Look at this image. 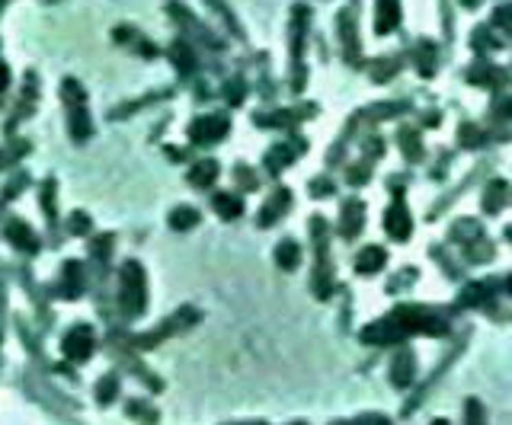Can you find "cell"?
Here are the masks:
<instances>
[{
    "mask_svg": "<svg viewBox=\"0 0 512 425\" xmlns=\"http://www.w3.org/2000/svg\"><path fill=\"white\" fill-rule=\"evenodd\" d=\"M253 425H260V422H253Z\"/></svg>",
    "mask_w": 512,
    "mask_h": 425,
    "instance_id": "d590c367",
    "label": "cell"
},
{
    "mask_svg": "<svg viewBox=\"0 0 512 425\" xmlns=\"http://www.w3.org/2000/svg\"><path fill=\"white\" fill-rule=\"evenodd\" d=\"M413 374H416V361H413L410 349H401L391 358V384L394 387H407L410 380H413Z\"/></svg>",
    "mask_w": 512,
    "mask_h": 425,
    "instance_id": "52a82bcc",
    "label": "cell"
},
{
    "mask_svg": "<svg viewBox=\"0 0 512 425\" xmlns=\"http://www.w3.org/2000/svg\"><path fill=\"white\" fill-rule=\"evenodd\" d=\"M3 87H7V67L0 65V93H3Z\"/></svg>",
    "mask_w": 512,
    "mask_h": 425,
    "instance_id": "4dcf8cb0",
    "label": "cell"
},
{
    "mask_svg": "<svg viewBox=\"0 0 512 425\" xmlns=\"http://www.w3.org/2000/svg\"><path fill=\"white\" fill-rule=\"evenodd\" d=\"M173 61H177V65H183V71H192V55H189V48L183 45V42L173 48Z\"/></svg>",
    "mask_w": 512,
    "mask_h": 425,
    "instance_id": "484cf974",
    "label": "cell"
},
{
    "mask_svg": "<svg viewBox=\"0 0 512 425\" xmlns=\"http://www.w3.org/2000/svg\"><path fill=\"white\" fill-rule=\"evenodd\" d=\"M416 61H419V71H423L426 77L436 71V48H432V42H419V45H416Z\"/></svg>",
    "mask_w": 512,
    "mask_h": 425,
    "instance_id": "e0dca14e",
    "label": "cell"
},
{
    "mask_svg": "<svg viewBox=\"0 0 512 425\" xmlns=\"http://www.w3.org/2000/svg\"><path fill=\"white\" fill-rule=\"evenodd\" d=\"M432 425H448V422H445V419H436V422H432Z\"/></svg>",
    "mask_w": 512,
    "mask_h": 425,
    "instance_id": "d6a6232c",
    "label": "cell"
},
{
    "mask_svg": "<svg viewBox=\"0 0 512 425\" xmlns=\"http://www.w3.org/2000/svg\"><path fill=\"white\" fill-rule=\"evenodd\" d=\"M295 425H304V422H295Z\"/></svg>",
    "mask_w": 512,
    "mask_h": 425,
    "instance_id": "e575fe53",
    "label": "cell"
},
{
    "mask_svg": "<svg viewBox=\"0 0 512 425\" xmlns=\"http://www.w3.org/2000/svg\"><path fill=\"white\" fill-rule=\"evenodd\" d=\"M115 390H119V380L112 378V374H109V378H102L100 387H96V397H100V403H109V400L115 397Z\"/></svg>",
    "mask_w": 512,
    "mask_h": 425,
    "instance_id": "603a6c76",
    "label": "cell"
},
{
    "mask_svg": "<svg viewBox=\"0 0 512 425\" xmlns=\"http://www.w3.org/2000/svg\"><path fill=\"white\" fill-rule=\"evenodd\" d=\"M214 179H218V163H214V160H202V163H196V170L189 173V183L192 185H212Z\"/></svg>",
    "mask_w": 512,
    "mask_h": 425,
    "instance_id": "7c38bea8",
    "label": "cell"
},
{
    "mask_svg": "<svg viewBox=\"0 0 512 425\" xmlns=\"http://www.w3.org/2000/svg\"><path fill=\"white\" fill-rule=\"evenodd\" d=\"M333 425H391L384 416L378 413H368V416H359V419H349V422H333Z\"/></svg>",
    "mask_w": 512,
    "mask_h": 425,
    "instance_id": "cb8c5ba5",
    "label": "cell"
},
{
    "mask_svg": "<svg viewBox=\"0 0 512 425\" xmlns=\"http://www.w3.org/2000/svg\"><path fill=\"white\" fill-rule=\"evenodd\" d=\"M7 237H10V240H13V243H16L19 250H29V253H32V250H36V246H38L36 233L29 231V227H26V224H23V221H13V224H10V227H7Z\"/></svg>",
    "mask_w": 512,
    "mask_h": 425,
    "instance_id": "30bf717a",
    "label": "cell"
},
{
    "mask_svg": "<svg viewBox=\"0 0 512 425\" xmlns=\"http://www.w3.org/2000/svg\"><path fill=\"white\" fill-rule=\"evenodd\" d=\"M500 115H509V119H512V100H509V102H506L503 109H500Z\"/></svg>",
    "mask_w": 512,
    "mask_h": 425,
    "instance_id": "1f68e13d",
    "label": "cell"
},
{
    "mask_svg": "<svg viewBox=\"0 0 512 425\" xmlns=\"http://www.w3.org/2000/svg\"><path fill=\"white\" fill-rule=\"evenodd\" d=\"M448 323L442 317L429 314V310H416V307H397L391 317H384L378 323L365 326L362 330V342H372V345H388V342H397L403 336L413 333H445Z\"/></svg>",
    "mask_w": 512,
    "mask_h": 425,
    "instance_id": "6da1fadb",
    "label": "cell"
},
{
    "mask_svg": "<svg viewBox=\"0 0 512 425\" xmlns=\"http://www.w3.org/2000/svg\"><path fill=\"white\" fill-rule=\"evenodd\" d=\"M227 135V119L224 115H202L189 125V138L196 144H214Z\"/></svg>",
    "mask_w": 512,
    "mask_h": 425,
    "instance_id": "277c9868",
    "label": "cell"
},
{
    "mask_svg": "<svg viewBox=\"0 0 512 425\" xmlns=\"http://www.w3.org/2000/svg\"><path fill=\"white\" fill-rule=\"evenodd\" d=\"M496 23L506 26V29H512V3H506V7L496 10Z\"/></svg>",
    "mask_w": 512,
    "mask_h": 425,
    "instance_id": "83f0119b",
    "label": "cell"
},
{
    "mask_svg": "<svg viewBox=\"0 0 512 425\" xmlns=\"http://www.w3.org/2000/svg\"><path fill=\"white\" fill-rule=\"evenodd\" d=\"M384 227H388V233H391L394 240H407L410 237V211L407 205H403V198H394V205L388 208V214H384Z\"/></svg>",
    "mask_w": 512,
    "mask_h": 425,
    "instance_id": "5b68a950",
    "label": "cell"
},
{
    "mask_svg": "<svg viewBox=\"0 0 512 425\" xmlns=\"http://www.w3.org/2000/svg\"><path fill=\"white\" fill-rule=\"evenodd\" d=\"M487 295H493V288H490V285H471V288L461 291V304L477 307V304H484V301H487Z\"/></svg>",
    "mask_w": 512,
    "mask_h": 425,
    "instance_id": "d6986e66",
    "label": "cell"
},
{
    "mask_svg": "<svg viewBox=\"0 0 512 425\" xmlns=\"http://www.w3.org/2000/svg\"><path fill=\"white\" fill-rule=\"evenodd\" d=\"M196 221H199L196 208H177V211L170 214V227L173 231H189V227H196Z\"/></svg>",
    "mask_w": 512,
    "mask_h": 425,
    "instance_id": "2e32d148",
    "label": "cell"
},
{
    "mask_svg": "<svg viewBox=\"0 0 512 425\" xmlns=\"http://www.w3.org/2000/svg\"><path fill=\"white\" fill-rule=\"evenodd\" d=\"M65 100L71 102V106H80L84 102V90H80V84H74V80H65Z\"/></svg>",
    "mask_w": 512,
    "mask_h": 425,
    "instance_id": "d4e9b609",
    "label": "cell"
},
{
    "mask_svg": "<svg viewBox=\"0 0 512 425\" xmlns=\"http://www.w3.org/2000/svg\"><path fill=\"white\" fill-rule=\"evenodd\" d=\"M311 189L320 195H330V183H324V179H317V183H311Z\"/></svg>",
    "mask_w": 512,
    "mask_h": 425,
    "instance_id": "f546056e",
    "label": "cell"
},
{
    "mask_svg": "<svg viewBox=\"0 0 512 425\" xmlns=\"http://www.w3.org/2000/svg\"><path fill=\"white\" fill-rule=\"evenodd\" d=\"M71 135H74V138H80V141L90 135V122H87V112L84 109H80V112L74 109V115H71Z\"/></svg>",
    "mask_w": 512,
    "mask_h": 425,
    "instance_id": "44dd1931",
    "label": "cell"
},
{
    "mask_svg": "<svg viewBox=\"0 0 512 425\" xmlns=\"http://www.w3.org/2000/svg\"><path fill=\"white\" fill-rule=\"evenodd\" d=\"M503 192H506L503 183H496V185H490V189H487V198H484L487 211H500V205H503Z\"/></svg>",
    "mask_w": 512,
    "mask_h": 425,
    "instance_id": "7402d4cb",
    "label": "cell"
},
{
    "mask_svg": "<svg viewBox=\"0 0 512 425\" xmlns=\"http://www.w3.org/2000/svg\"><path fill=\"white\" fill-rule=\"evenodd\" d=\"M465 425H487L480 400H467V403H465Z\"/></svg>",
    "mask_w": 512,
    "mask_h": 425,
    "instance_id": "ffe728a7",
    "label": "cell"
},
{
    "mask_svg": "<svg viewBox=\"0 0 512 425\" xmlns=\"http://www.w3.org/2000/svg\"><path fill=\"white\" fill-rule=\"evenodd\" d=\"M276 262H279L282 268H295L301 262V250L295 240H282L279 250H276Z\"/></svg>",
    "mask_w": 512,
    "mask_h": 425,
    "instance_id": "4fadbf2b",
    "label": "cell"
},
{
    "mask_svg": "<svg viewBox=\"0 0 512 425\" xmlns=\"http://www.w3.org/2000/svg\"><path fill=\"white\" fill-rule=\"evenodd\" d=\"M384 259H388V253H384L381 246H365V250L355 256V272H359V275H375V272L384 266Z\"/></svg>",
    "mask_w": 512,
    "mask_h": 425,
    "instance_id": "ba28073f",
    "label": "cell"
},
{
    "mask_svg": "<svg viewBox=\"0 0 512 425\" xmlns=\"http://www.w3.org/2000/svg\"><path fill=\"white\" fill-rule=\"evenodd\" d=\"M401 138L407 141V144H403V150H407V157H410V160H413V157H419V148H413V131H403Z\"/></svg>",
    "mask_w": 512,
    "mask_h": 425,
    "instance_id": "f1b7e54d",
    "label": "cell"
},
{
    "mask_svg": "<svg viewBox=\"0 0 512 425\" xmlns=\"http://www.w3.org/2000/svg\"><path fill=\"white\" fill-rule=\"evenodd\" d=\"M122 310L129 317H138L148 304V285H144V268L138 262L122 266Z\"/></svg>",
    "mask_w": 512,
    "mask_h": 425,
    "instance_id": "7a4b0ae2",
    "label": "cell"
},
{
    "mask_svg": "<svg viewBox=\"0 0 512 425\" xmlns=\"http://www.w3.org/2000/svg\"><path fill=\"white\" fill-rule=\"evenodd\" d=\"M80 288H84V268L77 266V262H67V266H65V285H61V295H65V297H77V295H80Z\"/></svg>",
    "mask_w": 512,
    "mask_h": 425,
    "instance_id": "8fae6325",
    "label": "cell"
},
{
    "mask_svg": "<svg viewBox=\"0 0 512 425\" xmlns=\"http://www.w3.org/2000/svg\"><path fill=\"white\" fill-rule=\"evenodd\" d=\"M362 205L359 202H349L346 205V218H343V237H355L359 227H362Z\"/></svg>",
    "mask_w": 512,
    "mask_h": 425,
    "instance_id": "5bb4252c",
    "label": "cell"
},
{
    "mask_svg": "<svg viewBox=\"0 0 512 425\" xmlns=\"http://www.w3.org/2000/svg\"><path fill=\"white\" fill-rule=\"evenodd\" d=\"M90 231V218L84 211L80 214H71V233H87Z\"/></svg>",
    "mask_w": 512,
    "mask_h": 425,
    "instance_id": "4316f807",
    "label": "cell"
},
{
    "mask_svg": "<svg viewBox=\"0 0 512 425\" xmlns=\"http://www.w3.org/2000/svg\"><path fill=\"white\" fill-rule=\"evenodd\" d=\"M282 208H289V192H285V189H279V192L272 195V202L260 211V224H272L276 214H282Z\"/></svg>",
    "mask_w": 512,
    "mask_h": 425,
    "instance_id": "9a60e30c",
    "label": "cell"
},
{
    "mask_svg": "<svg viewBox=\"0 0 512 425\" xmlns=\"http://www.w3.org/2000/svg\"><path fill=\"white\" fill-rule=\"evenodd\" d=\"M509 291H512V275H509Z\"/></svg>",
    "mask_w": 512,
    "mask_h": 425,
    "instance_id": "836d02e7",
    "label": "cell"
},
{
    "mask_svg": "<svg viewBox=\"0 0 512 425\" xmlns=\"http://www.w3.org/2000/svg\"><path fill=\"white\" fill-rule=\"evenodd\" d=\"M401 26V0H378V19H375V32L388 36Z\"/></svg>",
    "mask_w": 512,
    "mask_h": 425,
    "instance_id": "8992f818",
    "label": "cell"
},
{
    "mask_svg": "<svg viewBox=\"0 0 512 425\" xmlns=\"http://www.w3.org/2000/svg\"><path fill=\"white\" fill-rule=\"evenodd\" d=\"M295 154H298V148L295 150H289V148H276L269 154V157H266V167H269V173H279L282 167H285V163H291V160H295Z\"/></svg>",
    "mask_w": 512,
    "mask_h": 425,
    "instance_id": "ac0fdd59",
    "label": "cell"
},
{
    "mask_svg": "<svg viewBox=\"0 0 512 425\" xmlns=\"http://www.w3.org/2000/svg\"><path fill=\"white\" fill-rule=\"evenodd\" d=\"M214 211L221 214L224 221H231V218H241L243 202L237 198V195H231V192H218V195H214Z\"/></svg>",
    "mask_w": 512,
    "mask_h": 425,
    "instance_id": "9c48e42d",
    "label": "cell"
},
{
    "mask_svg": "<svg viewBox=\"0 0 512 425\" xmlns=\"http://www.w3.org/2000/svg\"><path fill=\"white\" fill-rule=\"evenodd\" d=\"M61 352H65V358H71V361H87L93 355V330H90V326H74V330L65 336V342H61Z\"/></svg>",
    "mask_w": 512,
    "mask_h": 425,
    "instance_id": "3957f363",
    "label": "cell"
}]
</instances>
